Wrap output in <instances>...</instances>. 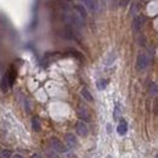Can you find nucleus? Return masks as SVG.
<instances>
[{"label":"nucleus","instance_id":"nucleus-12","mask_svg":"<svg viewBox=\"0 0 158 158\" xmlns=\"http://www.w3.org/2000/svg\"><path fill=\"white\" fill-rule=\"evenodd\" d=\"M74 9H75V11H77L79 15L83 17V18H85L86 17V9L84 8V5H80V4H78V5H75L74 6Z\"/></svg>","mask_w":158,"mask_h":158},{"label":"nucleus","instance_id":"nucleus-8","mask_svg":"<svg viewBox=\"0 0 158 158\" xmlns=\"http://www.w3.org/2000/svg\"><path fill=\"white\" fill-rule=\"evenodd\" d=\"M6 78H8V81H9V85L12 86L13 85V81H15V78H16V72L13 68H10L9 72L6 73Z\"/></svg>","mask_w":158,"mask_h":158},{"label":"nucleus","instance_id":"nucleus-19","mask_svg":"<svg viewBox=\"0 0 158 158\" xmlns=\"http://www.w3.org/2000/svg\"><path fill=\"white\" fill-rule=\"evenodd\" d=\"M137 9H139V5H137L136 3H134L133 6H132V9H130V13H132V16H133V15H136Z\"/></svg>","mask_w":158,"mask_h":158},{"label":"nucleus","instance_id":"nucleus-5","mask_svg":"<svg viewBox=\"0 0 158 158\" xmlns=\"http://www.w3.org/2000/svg\"><path fill=\"white\" fill-rule=\"evenodd\" d=\"M75 130H77L78 135H80V136H86L89 133V129L84 122H78L77 125H75Z\"/></svg>","mask_w":158,"mask_h":158},{"label":"nucleus","instance_id":"nucleus-4","mask_svg":"<svg viewBox=\"0 0 158 158\" xmlns=\"http://www.w3.org/2000/svg\"><path fill=\"white\" fill-rule=\"evenodd\" d=\"M145 23V17L143 16H135L133 19V31L134 32H140Z\"/></svg>","mask_w":158,"mask_h":158},{"label":"nucleus","instance_id":"nucleus-2","mask_svg":"<svg viewBox=\"0 0 158 158\" xmlns=\"http://www.w3.org/2000/svg\"><path fill=\"white\" fill-rule=\"evenodd\" d=\"M71 22L77 27L78 29H80V28H83V27H84V18L81 17L77 11H74L73 13H71Z\"/></svg>","mask_w":158,"mask_h":158},{"label":"nucleus","instance_id":"nucleus-14","mask_svg":"<svg viewBox=\"0 0 158 158\" xmlns=\"http://www.w3.org/2000/svg\"><path fill=\"white\" fill-rule=\"evenodd\" d=\"M78 116L80 117L81 119H84V120H88L89 119V116H88V112H86V109L85 108H78Z\"/></svg>","mask_w":158,"mask_h":158},{"label":"nucleus","instance_id":"nucleus-6","mask_svg":"<svg viewBox=\"0 0 158 158\" xmlns=\"http://www.w3.org/2000/svg\"><path fill=\"white\" fill-rule=\"evenodd\" d=\"M128 132V123L124 119H120L118 127H117V133L119 135H125Z\"/></svg>","mask_w":158,"mask_h":158},{"label":"nucleus","instance_id":"nucleus-15","mask_svg":"<svg viewBox=\"0 0 158 158\" xmlns=\"http://www.w3.org/2000/svg\"><path fill=\"white\" fill-rule=\"evenodd\" d=\"M32 128L33 130H35V132H40L42 130V127H40V123L37 118H33L32 119Z\"/></svg>","mask_w":158,"mask_h":158},{"label":"nucleus","instance_id":"nucleus-13","mask_svg":"<svg viewBox=\"0 0 158 158\" xmlns=\"http://www.w3.org/2000/svg\"><path fill=\"white\" fill-rule=\"evenodd\" d=\"M107 84H108V80L100 79V80H97V83H96V86H97L99 90H105V89L107 88Z\"/></svg>","mask_w":158,"mask_h":158},{"label":"nucleus","instance_id":"nucleus-7","mask_svg":"<svg viewBox=\"0 0 158 158\" xmlns=\"http://www.w3.org/2000/svg\"><path fill=\"white\" fill-rule=\"evenodd\" d=\"M65 140H66V142H67L71 147H75V146L78 145V141H77V139H75V136H74L73 134H66Z\"/></svg>","mask_w":158,"mask_h":158},{"label":"nucleus","instance_id":"nucleus-22","mask_svg":"<svg viewBox=\"0 0 158 158\" xmlns=\"http://www.w3.org/2000/svg\"><path fill=\"white\" fill-rule=\"evenodd\" d=\"M129 3H130V0H122V1H120V6L124 8V6H127Z\"/></svg>","mask_w":158,"mask_h":158},{"label":"nucleus","instance_id":"nucleus-11","mask_svg":"<svg viewBox=\"0 0 158 158\" xmlns=\"http://www.w3.org/2000/svg\"><path fill=\"white\" fill-rule=\"evenodd\" d=\"M9 88H10V85H9L8 78H6V74H5L4 77L1 78V81H0V89H1V91L6 93V91L9 90Z\"/></svg>","mask_w":158,"mask_h":158},{"label":"nucleus","instance_id":"nucleus-9","mask_svg":"<svg viewBox=\"0 0 158 158\" xmlns=\"http://www.w3.org/2000/svg\"><path fill=\"white\" fill-rule=\"evenodd\" d=\"M84 4L86 5V8L91 11H97L99 6H97V3H96V0H83Z\"/></svg>","mask_w":158,"mask_h":158},{"label":"nucleus","instance_id":"nucleus-1","mask_svg":"<svg viewBox=\"0 0 158 158\" xmlns=\"http://www.w3.org/2000/svg\"><path fill=\"white\" fill-rule=\"evenodd\" d=\"M150 65V57L147 54H139V56L136 58V70L137 71H143L146 70Z\"/></svg>","mask_w":158,"mask_h":158},{"label":"nucleus","instance_id":"nucleus-25","mask_svg":"<svg viewBox=\"0 0 158 158\" xmlns=\"http://www.w3.org/2000/svg\"><path fill=\"white\" fill-rule=\"evenodd\" d=\"M113 1H114V3H118V1H119V0H113Z\"/></svg>","mask_w":158,"mask_h":158},{"label":"nucleus","instance_id":"nucleus-23","mask_svg":"<svg viewBox=\"0 0 158 158\" xmlns=\"http://www.w3.org/2000/svg\"><path fill=\"white\" fill-rule=\"evenodd\" d=\"M12 158H23L21 155H15V156H12Z\"/></svg>","mask_w":158,"mask_h":158},{"label":"nucleus","instance_id":"nucleus-16","mask_svg":"<svg viewBox=\"0 0 158 158\" xmlns=\"http://www.w3.org/2000/svg\"><path fill=\"white\" fill-rule=\"evenodd\" d=\"M114 58H116V54H114V51H112V52H109V55H108V57L106 58V61H105V63L107 65V66H109V65H112L113 63V61H114Z\"/></svg>","mask_w":158,"mask_h":158},{"label":"nucleus","instance_id":"nucleus-26","mask_svg":"<svg viewBox=\"0 0 158 158\" xmlns=\"http://www.w3.org/2000/svg\"><path fill=\"white\" fill-rule=\"evenodd\" d=\"M107 158H112V157L111 156H107Z\"/></svg>","mask_w":158,"mask_h":158},{"label":"nucleus","instance_id":"nucleus-17","mask_svg":"<svg viewBox=\"0 0 158 158\" xmlns=\"http://www.w3.org/2000/svg\"><path fill=\"white\" fill-rule=\"evenodd\" d=\"M148 91H150V94H151V95L156 96V95H157V84H156V83H153V81H152V83L150 84Z\"/></svg>","mask_w":158,"mask_h":158},{"label":"nucleus","instance_id":"nucleus-3","mask_svg":"<svg viewBox=\"0 0 158 158\" xmlns=\"http://www.w3.org/2000/svg\"><path fill=\"white\" fill-rule=\"evenodd\" d=\"M50 145H51V148L55 151V152H58V153L65 152L63 143L61 142L57 137H51V139H50Z\"/></svg>","mask_w":158,"mask_h":158},{"label":"nucleus","instance_id":"nucleus-18","mask_svg":"<svg viewBox=\"0 0 158 158\" xmlns=\"http://www.w3.org/2000/svg\"><path fill=\"white\" fill-rule=\"evenodd\" d=\"M0 158H11V152L9 150H4L0 152Z\"/></svg>","mask_w":158,"mask_h":158},{"label":"nucleus","instance_id":"nucleus-24","mask_svg":"<svg viewBox=\"0 0 158 158\" xmlns=\"http://www.w3.org/2000/svg\"><path fill=\"white\" fill-rule=\"evenodd\" d=\"M33 158H43V157L39 156V155H35V156H33Z\"/></svg>","mask_w":158,"mask_h":158},{"label":"nucleus","instance_id":"nucleus-21","mask_svg":"<svg viewBox=\"0 0 158 158\" xmlns=\"http://www.w3.org/2000/svg\"><path fill=\"white\" fill-rule=\"evenodd\" d=\"M47 156L51 157V158H57V155H56V152H55L54 150H51V151H47Z\"/></svg>","mask_w":158,"mask_h":158},{"label":"nucleus","instance_id":"nucleus-20","mask_svg":"<svg viewBox=\"0 0 158 158\" xmlns=\"http://www.w3.org/2000/svg\"><path fill=\"white\" fill-rule=\"evenodd\" d=\"M119 116H120V108H119V105H117L116 106V111H114V118L118 119Z\"/></svg>","mask_w":158,"mask_h":158},{"label":"nucleus","instance_id":"nucleus-10","mask_svg":"<svg viewBox=\"0 0 158 158\" xmlns=\"http://www.w3.org/2000/svg\"><path fill=\"white\" fill-rule=\"evenodd\" d=\"M80 94H81V96L84 97V100H86L88 102H93V101H94L93 95L90 94V91H89L86 88H83V89H81V90H80Z\"/></svg>","mask_w":158,"mask_h":158}]
</instances>
